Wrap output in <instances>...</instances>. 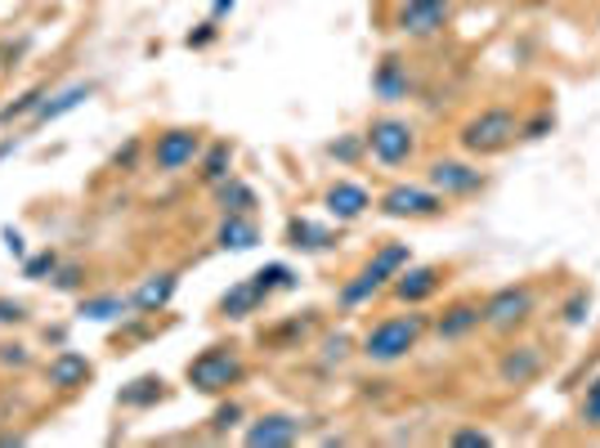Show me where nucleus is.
<instances>
[{
    "mask_svg": "<svg viewBox=\"0 0 600 448\" xmlns=\"http://www.w3.org/2000/svg\"><path fill=\"white\" fill-rule=\"evenodd\" d=\"M408 265H413L408 243H386V247H382V252H377V256H373L364 269H368V274H377V278L390 287V283H395V274H399V269H408Z\"/></svg>",
    "mask_w": 600,
    "mask_h": 448,
    "instance_id": "393cba45",
    "label": "nucleus"
},
{
    "mask_svg": "<svg viewBox=\"0 0 600 448\" xmlns=\"http://www.w3.org/2000/svg\"><path fill=\"white\" fill-rule=\"evenodd\" d=\"M28 359H32V355H28V346H19V342H14V346H0V364H6V368H28Z\"/></svg>",
    "mask_w": 600,
    "mask_h": 448,
    "instance_id": "a19ab883",
    "label": "nucleus"
},
{
    "mask_svg": "<svg viewBox=\"0 0 600 448\" xmlns=\"http://www.w3.org/2000/svg\"><path fill=\"white\" fill-rule=\"evenodd\" d=\"M90 359L81 355V350H59L50 364H45V381L54 386V390H81L85 381H90Z\"/></svg>",
    "mask_w": 600,
    "mask_h": 448,
    "instance_id": "dca6fc26",
    "label": "nucleus"
},
{
    "mask_svg": "<svg viewBox=\"0 0 600 448\" xmlns=\"http://www.w3.org/2000/svg\"><path fill=\"white\" fill-rule=\"evenodd\" d=\"M233 175V144H211V149H202V157H197V180L206 184V189H215L220 180H228Z\"/></svg>",
    "mask_w": 600,
    "mask_h": 448,
    "instance_id": "5701e85b",
    "label": "nucleus"
},
{
    "mask_svg": "<svg viewBox=\"0 0 600 448\" xmlns=\"http://www.w3.org/2000/svg\"><path fill=\"white\" fill-rule=\"evenodd\" d=\"M426 184L439 193V197H470L485 189V171L475 162H461V157H439L430 171H426Z\"/></svg>",
    "mask_w": 600,
    "mask_h": 448,
    "instance_id": "1a4fd4ad",
    "label": "nucleus"
},
{
    "mask_svg": "<svg viewBox=\"0 0 600 448\" xmlns=\"http://www.w3.org/2000/svg\"><path fill=\"white\" fill-rule=\"evenodd\" d=\"M327 153H332L336 162H358L368 149H364V135H345V140H332V144H327Z\"/></svg>",
    "mask_w": 600,
    "mask_h": 448,
    "instance_id": "72a5a7b5",
    "label": "nucleus"
},
{
    "mask_svg": "<svg viewBox=\"0 0 600 448\" xmlns=\"http://www.w3.org/2000/svg\"><path fill=\"white\" fill-rule=\"evenodd\" d=\"M287 247L292 252H332L336 247V230H327V224H314L305 215H292L287 220Z\"/></svg>",
    "mask_w": 600,
    "mask_h": 448,
    "instance_id": "a211bd4d",
    "label": "nucleus"
},
{
    "mask_svg": "<svg viewBox=\"0 0 600 448\" xmlns=\"http://www.w3.org/2000/svg\"><path fill=\"white\" fill-rule=\"evenodd\" d=\"M448 444H452V448H489V444H494V435L470 430V426H466V430H452V439H448Z\"/></svg>",
    "mask_w": 600,
    "mask_h": 448,
    "instance_id": "e433bc0d",
    "label": "nucleus"
},
{
    "mask_svg": "<svg viewBox=\"0 0 600 448\" xmlns=\"http://www.w3.org/2000/svg\"><path fill=\"white\" fill-rule=\"evenodd\" d=\"M233 6H237V0H215V6H211V19H224Z\"/></svg>",
    "mask_w": 600,
    "mask_h": 448,
    "instance_id": "c03bdc74",
    "label": "nucleus"
},
{
    "mask_svg": "<svg viewBox=\"0 0 600 448\" xmlns=\"http://www.w3.org/2000/svg\"><path fill=\"white\" fill-rule=\"evenodd\" d=\"M364 149H368V157L373 162H382V166H404V162H413V153H417V135H413V126L408 122H399V118H377L368 131H364Z\"/></svg>",
    "mask_w": 600,
    "mask_h": 448,
    "instance_id": "39448f33",
    "label": "nucleus"
},
{
    "mask_svg": "<svg viewBox=\"0 0 600 448\" xmlns=\"http://www.w3.org/2000/svg\"><path fill=\"white\" fill-rule=\"evenodd\" d=\"M516 140H520V118L511 108H479L457 131V144L470 157H498V153L516 149Z\"/></svg>",
    "mask_w": 600,
    "mask_h": 448,
    "instance_id": "f03ea898",
    "label": "nucleus"
},
{
    "mask_svg": "<svg viewBox=\"0 0 600 448\" xmlns=\"http://www.w3.org/2000/svg\"><path fill=\"white\" fill-rule=\"evenodd\" d=\"M215 243H220L224 252H252V247L261 243L256 215H224L220 230H215Z\"/></svg>",
    "mask_w": 600,
    "mask_h": 448,
    "instance_id": "6ab92c4d",
    "label": "nucleus"
},
{
    "mask_svg": "<svg viewBox=\"0 0 600 448\" xmlns=\"http://www.w3.org/2000/svg\"><path fill=\"white\" fill-rule=\"evenodd\" d=\"M202 149H206L202 131L171 126V131H162V135L149 144V157H153V166H157L162 175H180V171H189V166L202 157Z\"/></svg>",
    "mask_w": 600,
    "mask_h": 448,
    "instance_id": "6e6552de",
    "label": "nucleus"
},
{
    "mask_svg": "<svg viewBox=\"0 0 600 448\" xmlns=\"http://www.w3.org/2000/svg\"><path fill=\"white\" fill-rule=\"evenodd\" d=\"M237 421H243V404H237V399H228V404H220V408L211 413V430H215V435H228Z\"/></svg>",
    "mask_w": 600,
    "mask_h": 448,
    "instance_id": "473e14b6",
    "label": "nucleus"
},
{
    "mask_svg": "<svg viewBox=\"0 0 600 448\" xmlns=\"http://www.w3.org/2000/svg\"><path fill=\"white\" fill-rule=\"evenodd\" d=\"M386 292V283L377 278V274H368V269H358L340 292H336V305L340 309H358V305H368L373 296H382Z\"/></svg>",
    "mask_w": 600,
    "mask_h": 448,
    "instance_id": "b1692460",
    "label": "nucleus"
},
{
    "mask_svg": "<svg viewBox=\"0 0 600 448\" xmlns=\"http://www.w3.org/2000/svg\"><path fill=\"white\" fill-rule=\"evenodd\" d=\"M542 368H547L542 350L525 342V346L502 350V359H498V381H502V386H533V381L542 377Z\"/></svg>",
    "mask_w": 600,
    "mask_h": 448,
    "instance_id": "ddd939ff",
    "label": "nucleus"
},
{
    "mask_svg": "<svg viewBox=\"0 0 600 448\" xmlns=\"http://www.w3.org/2000/svg\"><path fill=\"white\" fill-rule=\"evenodd\" d=\"M345 355H349V336H345V332L327 336V342H323V359H327V364H340Z\"/></svg>",
    "mask_w": 600,
    "mask_h": 448,
    "instance_id": "ea45409f",
    "label": "nucleus"
},
{
    "mask_svg": "<svg viewBox=\"0 0 600 448\" xmlns=\"http://www.w3.org/2000/svg\"><path fill=\"white\" fill-rule=\"evenodd\" d=\"M140 149H144L140 140H131L126 149H116V153H112V166H122V171H131V166L140 162Z\"/></svg>",
    "mask_w": 600,
    "mask_h": 448,
    "instance_id": "79ce46f5",
    "label": "nucleus"
},
{
    "mask_svg": "<svg viewBox=\"0 0 600 448\" xmlns=\"http://www.w3.org/2000/svg\"><path fill=\"white\" fill-rule=\"evenodd\" d=\"M54 269H59V252H54V247H45V252H37V256H23V278H28V283H45Z\"/></svg>",
    "mask_w": 600,
    "mask_h": 448,
    "instance_id": "c756f323",
    "label": "nucleus"
},
{
    "mask_svg": "<svg viewBox=\"0 0 600 448\" xmlns=\"http://www.w3.org/2000/svg\"><path fill=\"white\" fill-rule=\"evenodd\" d=\"M243 373H247V364H243V355H237V346H206L184 368V377L197 395H228V386L243 381Z\"/></svg>",
    "mask_w": 600,
    "mask_h": 448,
    "instance_id": "7ed1b4c3",
    "label": "nucleus"
},
{
    "mask_svg": "<svg viewBox=\"0 0 600 448\" xmlns=\"http://www.w3.org/2000/svg\"><path fill=\"white\" fill-rule=\"evenodd\" d=\"M479 327H485V309H479V301H452L435 318V336H439V342H448V346L466 342V336L479 332Z\"/></svg>",
    "mask_w": 600,
    "mask_h": 448,
    "instance_id": "4468645a",
    "label": "nucleus"
},
{
    "mask_svg": "<svg viewBox=\"0 0 600 448\" xmlns=\"http://www.w3.org/2000/svg\"><path fill=\"white\" fill-rule=\"evenodd\" d=\"M180 292V274H153V278H144L135 292H131V309H140V314H157V309H166L171 305V296Z\"/></svg>",
    "mask_w": 600,
    "mask_h": 448,
    "instance_id": "f3484780",
    "label": "nucleus"
},
{
    "mask_svg": "<svg viewBox=\"0 0 600 448\" xmlns=\"http://www.w3.org/2000/svg\"><path fill=\"white\" fill-rule=\"evenodd\" d=\"M479 309H485L489 332H516L538 309V292L529 283H507V287H498V292H489L485 301H479Z\"/></svg>",
    "mask_w": 600,
    "mask_h": 448,
    "instance_id": "20e7f679",
    "label": "nucleus"
},
{
    "mask_svg": "<svg viewBox=\"0 0 600 448\" xmlns=\"http://www.w3.org/2000/svg\"><path fill=\"white\" fill-rule=\"evenodd\" d=\"M50 283H54V292H81L85 287V265H63L59 261V269L50 274Z\"/></svg>",
    "mask_w": 600,
    "mask_h": 448,
    "instance_id": "2f4dec72",
    "label": "nucleus"
},
{
    "mask_svg": "<svg viewBox=\"0 0 600 448\" xmlns=\"http://www.w3.org/2000/svg\"><path fill=\"white\" fill-rule=\"evenodd\" d=\"M439 283H444V269L439 265H408V269L395 274L390 292H395L399 305H426L439 292Z\"/></svg>",
    "mask_w": 600,
    "mask_h": 448,
    "instance_id": "f8f14e48",
    "label": "nucleus"
},
{
    "mask_svg": "<svg viewBox=\"0 0 600 448\" xmlns=\"http://www.w3.org/2000/svg\"><path fill=\"white\" fill-rule=\"evenodd\" d=\"M252 283H256V292L270 301L274 292H292V287H296V269H292V265H283V261H274V265L256 269V274H252Z\"/></svg>",
    "mask_w": 600,
    "mask_h": 448,
    "instance_id": "cd10ccee",
    "label": "nucleus"
},
{
    "mask_svg": "<svg viewBox=\"0 0 600 448\" xmlns=\"http://www.w3.org/2000/svg\"><path fill=\"white\" fill-rule=\"evenodd\" d=\"M444 202L448 197H439L430 184H390L382 193L377 211L386 220H435V215H444Z\"/></svg>",
    "mask_w": 600,
    "mask_h": 448,
    "instance_id": "0eeeda50",
    "label": "nucleus"
},
{
    "mask_svg": "<svg viewBox=\"0 0 600 448\" xmlns=\"http://www.w3.org/2000/svg\"><path fill=\"white\" fill-rule=\"evenodd\" d=\"M19 323H28V305L14 296H0V327H19Z\"/></svg>",
    "mask_w": 600,
    "mask_h": 448,
    "instance_id": "c9c22d12",
    "label": "nucleus"
},
{
    "mask_svg": "<svg viewBox=\"0 0 600 448\" xmlns=\"http://www.w3.org/2000/svg\"><path fill=\"white\" fill-rule=\"evenodd\" d=\"M131 309V296H116V292H103V296H81V318H94V323H112Z\"/></svg>",
    "mask_w": 600,
    "mask_h": 448,
    "instance_id": "a878e982",
    "label": "nucleus"
},
{
    "mask_svg": "<svg viewBox=\"0 0 600 448\" xmlns=\"http://www.w3.org/2000/svg\"><path fill=\"white\" fill-rule=\"evenodd\" d=\"M215 206H220V215H252V211L261 206V197H256L252 184H243L237 175H228V180L215 184Z\"/></svg>",
    "mask_w": 600,
    "mask_h": 448,
    "instance_id": "4be33fe9",
    "label": "nucleus"
},
{
    "mask_svg": "<svg viewBox=\"0 0 600 448\" xmlns=\"http://www.w3.org/2000/svg\"><path fill=\"white\" fill-rule=\"evenodd\" d=\"M162 386H166V381H162V377H153V373H149V377H135L122 395H116V404H122V408H153V404L166 395Z\"/></svg>",
    "mask_w": 600,
    "mask_h": 448,
    "instance_id": "bb28decb",
    "label": "nucleus"
},
{
    "mask_svg": "<svg viewBox=\"0 0 600 448\" xmlns=\"http://www.w3.org/2000/svg\"><path fill=\"white\" fill-rule=\"evenodd\" d=\"M0 238H6V252H10L14 261H23V256H28V247H23V234H19V230H10V224H6V230H0Z\"/></svg>",
    "mask_w": 600,
    "mask_h": 448,
    "instance_id": "37998d69",
    "label": "nucleus"
},
{
    "mask_svg": "<svg viewBox=\"0 0 600 448\" xmlns=\"http://www.w3.org/2000/svg\"><path fill=\"white\" fill-rule=\"evenodd\" d=\"M45 94H50V85H32V90H23L14 103L0 108V126H14V122H23V118H32V112L45 103Z\"/></svg>",
    "mask_w": 600,
    "mask_h": 448,
    "instance_id": "c85d7f7f",
    "label": "nucleus"
},
{
    "mask_svg": "<svg viewBox=\"0 0 600 448\" xmlns=\"http://www.w3.org/2000/svg\"><path fill=\"white\" fill-rule=\"evenodd\" d=\"M578 421H582L587 430H600V377L587 381V390H582V399H578Z\"/></svg>",
    "mask_w": 600,
    "mask_h": 448,
    "instance_id": "7c9ffc66",
    "label": "nucleus"
},
{
    "mask_svg": "<svg viewBox=\"0 0 600 448\" xmlns=\"http://www.w3.org/2000/svg\"><path fill=\"white\" fill-rule=\"evenodd\" d=\"M587 309H591V296H587V292H573V296H569V305H565V323H569V327H578V323L587 318Z\"/></svg>",
    "mask_w": 600,
    "mask_h": 448,
    "instance_id": "58836bf2",
    "label": "nucleus"
},
{
    "mask_svg": "<svg viewBox=\"0 0 600 448\" xmlns=\"http://www.w3.org/2000/svg\"><path fill=\"white\" fill-rule=\"evenodd\" d=\"M215 23H220V19H206V23H197V28L184 37V45H189V50H211V45L220 41V28H215Z\"/></svg>",
    "mask_w": 600,
    "mask_h": 448,
    "instance_id": "f704fd0d",
    "label": "nucleus"
},
{
    "mask_svg": "<svg viewBox=\"0 0 600 448\" xmlns=\"http://www.w3.org/2000/svg\"><path fill=\"white\" fill-rule=\"evenodd\" d=\"M323 206H327V215H332L336 224H354L358 215L373 211V193H368L364 184H354V180H336V184H327Z\"/></svg>",
    "mask_w": 600,
    "mask_h": 448,
    "instance_id": "9b49d317",
    "label": "nucleus"
},
{
    "mask_svg": "<svg viewBox=\"0 0 600 448\" xmlns=\"http://www.w3.org/2000/svg\"><path fill=\"white\" fill-rule=\"evenodd\" d=\"M90 94H94V85H90V81H77V85H68V90H59V94H45V103L32 112V122H37V126L59 122V118H68V112H77Z\"/></svg>",
    "mask_w": 600,
    "mask_h": 448,
    "instance_id": "aec40b11",
    "label": "nucleus"
},
{
    "mask_svg": "<svg viewBox=\"0 0 600 448\" xmlns=\"http://www.w3.org/2000/svg\"><path fill=\"white\" fill-rule=\"evenodd\" d=\"M452 23V0H399L395 32L408 41H430Z\"/></svg>",
    "mask_w": 600,
    "mask_h": 448,
    "instance_id": "423d86ee",
    "label": "nucleus"
},
{
    "mask_svg": "<svg viewBox=\"0 0 600 448\" xmlns=\"http://www.w3.org/2000/svg\"><path fill=\"white\" fill-rule=\"evenodd\" d=\"M551 126H556V118H551V112H538V118L520 122V140H542Z\"/></svg>",
    "mask_w": 600,
    "mask_h": 448,
    "instance_id": "4c0bfd02",
    "label": "nucleus"
},
{
    "mask_svg": "<svg viewBox=\"0 0 600 448\" xmlns=\"http://www.w3.org/2000/svg\"><path fill=\"white\" fill-rule=\"evenodd\" d=\"M426 332H430V318L417 314V305H408V314H390V318L373 323L364 332V342H358V355L368 364H399L421 346Z\"/></svg>",
    "mask_w": 600,
    "mask_h": 448,
    "instance_id": "f257e3e1",
    "label": "nucleus"
},
{
    "mask_svg": "<svg viewBox=\"0 0 600 448\" xmlns=\"http://www.w3.org/2000/svg\"><path fill=\"white\" fill-rule=\"evenodd\" d=\"M305 435V421L301 417H292V413H265V417H256L252 426H247V444L252 448H287V444H296Z\"/></svg>",
    "mask_w": 600,
    "mask_h": 448,
    "instance_id": "9d476101",
    "label": "nucleus"
},
{
    "mask_svg": "<svg viewBox=\"0 0 600 448\" xmlns=\"http://www.w3.org/2000/svg\"><path fill=\"white\" fill-rule=\"evenodd\" d=\"M261 305H265V296L256 292V283H252V278H243V283H233V287L220 296V318L243 323V318H252Z\"/></svg>",
    "mask_w": 600,
    "mask_h": 448,
    "instance_id": "412c9836",
    "label": "nucleus"
},
{
    "mask_svg": "<svg viewBox=\"0 0 600 448\" xmlns=\"http://www.w3.org/2000/svg\"><path fill=\"white\" fill-rule=\"evenodd\" d=\"M373 94H377V99H386V103H399V99H408V94H413L408 63H404L399 54H386V59L377 63V72H373Z\"/></svg>",
    "mask_w": 600,
    "mask_h": 448,
    "instance_id": "2eb2a0df",
    "label": "nucleus"
}]
</instances>
